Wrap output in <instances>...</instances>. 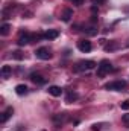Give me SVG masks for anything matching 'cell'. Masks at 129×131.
Returning a JSON list of instances; mask_svg holds the SVG:
<instances>
[{"mask_svg": "<svg viewBox=\"0 0 129 131\" xmlns=\"http://www.w3.org/2000/svg\"><path fill=\"white\" fill-rule=\"evenodd\" d=\"M78 98H79V95H78L76 92H68V93H67V98H65V102H67V104H71L73 101H76Z\"/></svg>", "mask_w": 129, "mask_h": 131, "instance_id": "13", "label": "cell"}, {"mask_svg": "<svg viewBox=\"0 0 129 131\" xmlns=\"http://www.w3.org/2000/svg\"><path fill=\"white\" fill-rule=\"evenodd\" d=\"M93 131H99L100 130V125H93V128H91Z\"/></svg>", "mask_w": 129, "mask_h": 131, "instance_id": "22", "label": "cell"}, {"mask_svg": "<svg viewBox=\"0 0 129 131\" xmlns=\"http://www.w3.org/2000/svg\"><path fill=\"white\" fill-rule=\"evenodd\" d=\"M35 55H36V58H40V60H50V58H52V53H50V50H49L47 47H40V49H36V50H35Z\"/></svg>", "mask_w": 129, "mask_h": 131, "instance_id": "4", "label": "cell"}, {"mask_svg": "<svg viewBox=\"0 0 129 131\" xmlns=\"http://www.w3.org/2000/svg\"><path fill=\"white\" fill-rule=\"evenodd\" d=\"M105 2H106V0H91V3H93V5H103Z\"/></svg>", "mask_w": 129, "mask_h": 131, "instance_id": "20", "label": "cell"}, {"mask_svg": "<svg viewBox=\"0 0 129 131\" xmlns=\"http://www.w3.org/2000/svg\"><path fill=\"white\" fill-rule=\"evenodd\" d=\"M71 17H73V9H70V8L64 9V12L61 14L62 21H70V18H71Z\"/></svg>", "mask_w": 129, "mask_h": 131, "instance_id": "11", "label": "cell"}, {"mask_svg": "<svg viewBox=\"0 0 129 131\" xmlns=\"http://www.w3.org/2000/svg\"><path fill=\"white\" fill-rule=\"evenodd\" d=\"M112 70V64L108 61V60H102L99 66H97V75L99 76H103L105 73H108V72H111Z\"/></svg>", "mask_w": 129, "mask_h": 131, "instance_id": "2", "label": "cell"}, {"mask_svg": "<svg viewBox=\"0 0 129 131\" xmlns=\"http://www.w3.org/2000/svg\"><path fill=\"white\" fill-rule=\"evenodd\" d=\"M9 29H11V26H9L8 23H3V25L0 26V35H2V37H6V35L9 34Z\"/></svg>", "mask_w": 129, "mask_h": 131, "instance_id": "15", "label": "cell"}, {"mask_svg": "<svg viewBox=\"0 0 129 131\" xmlns=\"http://www.w3.org/2000/svg\"><path fill=\"white\" fill-rule=\"evenodd\" d=\"M117 47V44L115 43H112V44H108V46H105V50H114Z\"/></svg>", "mask_w": 129, "mask_h": 131, "instance_id": "17", "label": "cell"}, {"mask_svg": "<svg viewBox=\"0 0 129 131\" xmlns=\"http://www.w3.org/2000/svg\"><path fill=\"white\" fill-rule=\"evenodd\" d=\"M125 87H126V82L125 81H112V82H108L105 85L106 90H114V92H122Z\"/></svg>", "mask_w": 129, "mask_h": 131, "instance_id": "3", "label": "cell"}, {"mask_svg": "<svg viewBox=\"0 0 129 131\" xmlns=\"http://www.w3.org/2000/svg\"><path fill=\"white\" fill-rule=\"evenodd\" d=\"M96 63L91 61V60H87V61H79L78 64L74 66V72H85V70H91L96 67Z\"/></svg>", "mask_w": 129, "mask_h": 131, "instance_id": "1", "label": "cell"}, {"mask_svg": "<svg viewBox=\"0 0 129 131\" xmlns=\"http://www.w3.org/2000/svg\"><path fill=\"white\" fill-rule=\"evenodd\" d=\"M12 113H14V108H12V107H8V108L2 113V116H0V122H2V124H5V122L12 116Z\"/></svg>", "mask_w": 129, "mask_h": 131, "instance_id": "8", "label": "cell"}, {"mask_svg": "<svg viewBox=\"0 0 129 131\" xmlns=\"http://www.w3.org/2000/svg\"><path fill=\"white\" fill-rule=\"evenodd\" d=\"M49 95H52V96L58 98V96H61V95H62V89H61V87H58V85H50V87H49Z\"/></svg>", "mask_w": 129, "mask_h": 131, "instance_id": "9", "label": "cell"}, {"mask_svg": "<svg viewBox=\"0 0 129 131\" xmlns=\"http://www.w3.org/2000/svg\"><path fill=\"white\" fill-rule=\"evenodd\" d=\"M78 49H79L81 52H90V50H91V41H90V40H85V38L79 40V41H78Z\"/></svg>", "mask_w": 129, "mask_h": 131, "instance_id": "5", "label": "cell"}, {"mask_svg": "<svg viewBox=\"0 0 129 131\" xmlns=\"http://www.w3.org/2000/svg\"><path fill=\"white\" fill-rule=\"evenodd\" d=\"M122 121L126 124V125H129V114H123V117H122Z\"/></svg>", "mask_w": 129, "mask_h": 131, "instance_id": "19", "label": "cell"}, {"mask_svg": "<svg viewBox=\"0 0 129 131\" xmlns=\"http://www.w3.org/2000/svg\"><path fill=\"white\" fill-rule=\"evenodd\" d=\"M58 37H59V31H56V29H49L47 32L44 34V38L46 40H55Z\"/></svg>", "mask_w": 129, "mask_h": 131, "instance_id": "10", "label": "cell"}, {"mask_svg": "<svg viewBox=\"0 0 129 131\" xmlns=\"http://www.w3.org/2000/svg\"><path fill=\"white\" fill-rule=\"evenodd\" d=\"M11 73H12V67H11V66H3V67H2V70H0L2 78H8Z\"/></svg>", "mask_w": 129, "mask_h": 131, "instance_id": "12", "label": "cell"}, {"mask_svg": "<svg viewBox=\"0 0 129 131\" xmlns=\"http://www.w3.org/2000/svg\"><path fill=\"white\" fill-rule=\"evenodd\" d=\"M71 3H73V5H78V6H81V5L84 3V0H71Z\"/></svg>", "mask_w": 129, "mask_h": 131, "instance_id": "21", "label": "cell"}, {"mask_svg": "<svg viewBox=\"0 0 129 131\" xmlns=\"http://www.w3.org/2000/svg\"><path fill=\"white\" fill-rule=\"evenodd\" d=\"M32 41V35L28 32H21V35L18 37V40H17V44L18 46H26L28 43H31Z\"/></svg>", "mask_w": 129, "mask_h": 131, "instance_id": "6", "label": "cell"}, {"mask_svg": "<svg viewBox=\"0 0 129 131\" xmlns=\"http://www.w3.org/2000/svg\"><path fill=\"white\" fill-rule=\"evenodd\" d=\"M15 92H17V95L23 96V95H26V93H28V87H26L24 84H18V85L15 87Z\"/></svg>", "mask_w": 129, "mask_h": 131, "instance_id": "14", "label": "cell"}, {"mask_svg": "<svg viewBox=\"0 0 129 131\" xmlns=\"http://www.w3.org/2000/svg\"><path fill=\"white\" fill-rule=\"evenodd\" d=\"M31 81L35 82V84H40V85H43V84H46L47 82V79L43 76V75H40V73H31Z\"/></svg>", "mask_w": 129, "mask_h": 131, "instance_id": "7", "label": "cell"}, {"mask_svg": "<svg viewBox=\"0 0 129 131\" xmlns=\"http://www.w3.org/2000/svg\"><path fill=\"white\" fill-rule=\"evenodd\" d=\"M12 58H15V60H23V53H21L20 50H15V52H12Z\"/></svg>", "mask_w": 129, "mask_h": 131, "instance_id": "16", "label": "cell"}, {"mask_svg": "<svg viewBox=\"0 0 129 131\" xmlns=\"http://www.w3.org/2000/svg\"><path fill=\"white\" fill-rule=\"evenodd\" d=\"M122 108H123V110H129V99H126V101L122 102Z\"/></svg>", "mask_w": 129, "mask_h": 131, "instance_id": "18", "label": "cell"}]
</instances>
